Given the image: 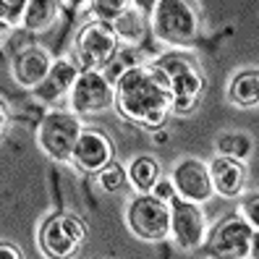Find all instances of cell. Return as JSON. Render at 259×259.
<instances>
[{"label": "cell", "instance_id": "cell-1", "mask_svg": "<svg viewBox=\"0 0 259 259\" xmlns=\"http://www.w3.org/2000/svg\"><path fill=\"white\" fill-rule=\"evenodd\" d=\"M170 105V81L152 60L128 68L115 84V113L149 134L165 128Z\"/></svg>", "mask_w": 259, "mask_h": 259}, {"label": "cell", "instance_id": "cell-2", "mask_svg": "<svg viewBox=\"0 0 259 259\" xmlns=\"http://www.w3.org/2000/svg\"><path fill=\"white\" fill-rule=\"evenodd\" d=\"M149 32L165 48L186 53L202 37V11L189 0H157L149 13Z\"/></svg>", "mask_w": 259, "mask_h": 259}, {"label": "cell", "instance_id": "cell-3", "mask_svg": "<svg viewBox=\"0 0 259 259\" xmlns=\"http://www.w3.org/2000/svg\"><path fill=\"white\" fill-rule=\"evenodd\" d=\"M170 81V92H173V105H170V115L176 118H191L202 105L207 79L204 71L199 66V60L189 53L173 50L167 55H160L152 60Z\"/></svg>", "mask_w": 259, "mask_h": 259}, {"label": "cell", "instance_id": "cell-4", "mask_svg": "<svg viewBox=\"0 0 259 259\" xmlns=\"http://www.w3.org/2000/svg\"><path fill=\"white\" fill-rule=\"evenodd\" d=\"M87 241V223L71 209H55L37 228V249L45 259H73Z\"/></svg>", "mask_w": 259, "mask_h": 259}, {"label": "cell", "instance_id": "cell-5", "mask_svg": "<svg viewBox=\"0 0 259 259\" xmlns=\"http://www.w3.org/2000/svg\"><path fill=\"white\" fill-rule=\"evenodd\" d=\"M81 131H84V120L79 115L71 113L68 108H58L42 115L34 136L45 157H50L55 162H71Z\"/></svg>", "mask_w": 259, "mask_h": 259}, {"label": "cell", "instance_id": "cell-6", "mask_svg": "<svg viewBox=\"0 0 259 259\" xmlns=\"http://www.w3.org/2000/svg\"><path fill=\"white\" fill-rule=\"evenodd\" d=\"M120 45L115 29L102 21H84L73 37V60L81 71H105L120 55Z\"/></svg>", "mask_w": 259, "mask_h": 259}, {"label": "cell", "instance_id": "cell-7", "mask_svg": "<svg viewBox=\"0 0 259 259\" xmlns=\"http://www.w3.org/2000/svg\"><path fill=\"white\" fill-rule=\"evenodd\" d=\"M123 220L128 233L144 243H162L170 238V204L152 194H134L126 202Z\"/></svg>", "mask_w": 259, "mask_h": 259}, {"label": "cell", "instance_id": "cell-8", "mask_svg": "<svg viewBox=\"0 0 259 259\" xmlns=\"http://www.w3.org/2000/svg\"><path fill=\"white\" fill-rule=\"evenodd\" d=\"M251 236H254V228L238 212L236 215H225L223 220H218L209 228L207 241L199 249V254L204 259H249Z\"/></svg>", "mask_w": 259, "mask_h": 259}, {"label": "cell", "instance_id": "cell-9", "mask_svg": "<svg viewBox=\"0 0 259 259\" xmlns=\"http://www.w3.org/2000/svg\"><path fill=\"white\" fill-rule=\"evenodd\" d=\"M66 108L76 113L81 120L100 115L105 110L115 108V87L105 79L102 71H81L68 95Z\"/></svg>", "mask_w": 259, "mask_h": 259}, {"label": "cell", "instance_id": "cell-10", "mask_svg": "<svg viewBox=\"0 0 259 259\" xmlns=\"http://www.w3.org/2000/svg\"><path fill=\"white\" fill-rule=\"evenodd\" d=\"M167 176H170L173 186H176L178 199H184V202L204 207L215 196L212 178H209V165L194 155H184L181 160H176V165L170 167Z\"/></svg>", "mask_w": 259, "mask_h": 259}, {"label": "cell", "instance_id": "cell-11", "mask_svg": "<svg viewBox=\"0 0 259 259\" xmlns=\"http://www.w3.org/2000/svg\"><path fill=\"white\" fill-rule=\"evenodd\" d=\"M209 223L204 207L176 199L170 204V241L181 251H199L207 241Z\"/></svg>", "mask_w": 259, "mask_h": 259}, {"label": "cell", "instance_id": "cell-12", "mask_svg": "<svg viewBox=\"0 0 259 259\" xmlns=\"http://www.w3.org/2000/svg\"><path fill=\"white\" fill-rule=\"evenodd\" d=\"M115 162V142L97 126H84L79 144L73 149L71 165L84 176H97L102 167Z\"/></svg>", "mask_w": 259, "mask_h": 259}, {"label": "cell", "instance_id": "cell-13", "mask_svg": "<svg viewBox=\"0 0 259 259\" xmlns=\"http://www.w3.org/2000/svg\"><path fill=\"white\" fill-rule=\"evenodd\" d=\"M55 58L50 55V50L45 45H29V48L19 50L16 55H11V79L16 81L21 89H34L48 79L53 71Z\"/></svg>", "mask_w": 259, "mask_h": 259}, {"label": "cell", "instance_id": "cell-14", "mask_svg": "<svg viewBox=\"0 0 259 259\" xmlns=\"http://www.w3.org/2000/svg\"><path fill=\"white\" fill-rule=\"evenodd\" d=\"M79 73H81V68L73 58H68V55L55 58L50 76L32 92L34 100L48 105L50 110H58L60 105H68V95H71L76 79H79Z\"/></svg>", "mask_w": 259, "mask_h": 259}, {"label": "cell", "instance_id": "cell-15", "mask_svg": "<svg viewBox=\"0 0 259 259\" xmlns=\"http://www.w3.org/2000/svg\"><path fill=\"white\" fill-rule=\"evenodd\" d=\"M207 165H209V178H212L215 196H223V199H241V196L246 194V186H249L246 162L215 155Z\"/></svg>", "mask_w": 259, "mask_h": 259}, {"label": "cell", "instance_id": "cell-16", "mask_svg": "<svg viewBox=\"0 0 259 259\" xmlns=\"http://www.w3.org/2000/svg\"><path fill=\"white\" fill-rule=\"evenodd\" d=\"M225 100L233 108H259V66H246L231 73L225 84Z\"/></svg>", "mask_w": 259, "mask_h": 259}, {"label": "cell", "instance_id": "cell-17", "mask_svg": "<svg viewBox=\"0 0 259 259\" xmlns=\"http://www.w3.org/2000/svg\"><path fill=\"white\" fill-rule=\"evenodd\" d=\"M126 170H128V186L136 194H149L152 189H155L157 181L165 176L162 162L155 155H136V157H131V162L126 165Z\"/></svg>", "mask_w": 259, "mask_h": 259}, {"label": "cell", "instance_id": "cell-18", "mask_svg": "<svg viewBox=\"0 0 259 259\" xmlns=\"http://www.w3.org/2000/svg\"><path fill=\"white\" fill-rule=\"evenodd\" d=\"M60 11H63V3H58V0H29L21 29L29 34L50 32L60 19Z\"/></svg>", "mask_w": 259, "mask_h": 259}, {"label": "cell", "instance_id": "cell-19", "mask_svg": "<svg viewBox=\"0 0 259 259\" xmlns=\"http://www.w3.org/2000/svg\"><path fill=\"white\" fill-rule=\"evenodd\" d=\"M113 29H115V34H118L123 48H134V45H139L144 39V34L149 32V19L139 8V3H128L123 16L113 24Z\"/></svg>", "mask_w": 259, "mask_h": 259}, {"label": "cell", "instance_id": "cell-20", "mask_svg": "<svg viewBox=\"0 0 259 259\" xmlns=\"http://www.w3.org/2000/svg\"><path fill=\"white\" fill-rule=\"evenodd\" d=\"M215 152L223 157H233V160L246 162L254 152V139L249 131H241V128L223 131L215 136Z\"/></svg>", "mask_w": 259, "mask_h": 259}, {"label": "cell", "instance_id": "cell-21", "mask_svg": "<svg viewBox=\"0 0 259 259\" xmlns=\"http://www.w3.org/2000/svg\"><path fill=\"white\" fill-rule=\"evenodd\" d=\"M97 181V189L102 194H120L123 189H131L128 186V170H126V165H120L118 160L110 162L108 167H102V170L95 176Z\"/></svg>", "mask_w": 259, "mask_h": 259}, {"label": "cell", "instance_id": "cell-22", "mask_svg": "<svg viewBox=\"0 0 259 259\" xmlns=\"http://www.w3.org/2000/svg\"><path fill=\"white\" fill-rule=\"evenodd\" d=\"M84 8H87V21H102L113 26L128 8V0H92Z\"/></svg>", "mask_w": 259, "mask_h": 259}, {"label": "cell", "instance_id": "cell-23", "mask_svg": "<svg viewBox=\"0 0 259 259\" xmlns=\"http://www.w3.org/2000/svg\"><path fill=\"white\" fill-rule=\"evenodd\" d=\"M26 0H6L3 6H0V24L3 29H19L24 26V16H26Z\"/></svg>", "mask_w": 259, "mask_h": 259}, {"label": "cell", "instance_id": "cell-24", "mask_svg": "<svg viewBox=\"0 0 259 259\" xmlns=\"http://www.w3.org/2000/svg\"><path fill=\"white\" fill-rule=\"evenodd\" d=\"M238 215L246 220L254 231H259V191H246L238 199Z\"/></svg>", "mask_w": 259, "mask_h": 259}, {"label": "cell", "instance_id": "cell-25", "mask_svg": "<svg viewBox=\"0 0 259 259\" xmlns=\"http://www.w3.org/2000/svg\"><path fill=\"white\" fill-rule=\"evenodd\" d=\"M155 199H160V202H165V204H173L176 199H178V194H176V186H173V181H170V176H162L157 184H155V189L149 191Z\"/></svg>", "mask_w": 259, "mask_h": 259}, {"label": "cell", "instance_id": "cell-26", "mask_svg": "<svg viewBox=\"0 0 259 259\" xmlns=\"http://www.w3.org/2000/svg\"><path fill=\"white\" fill-rule=\"evenodd\" d=\"M0 259H24L21 256V251L16 249V246H13V243H0Z\"/></svg>", "mask_w": 259, "mask_h": 259}, {"label": "cell", "instance_id": "cell-27", "mask_svg": "<svg viewBox=\"0 0 259 259\" xmlns=\"http://www.w3.org/2000/svg\"><path fill=\"white\" fill-rule=\"evenodd\" d=\"M249 259H259V231H254V236H251V249H249Z\"/></svg>", "mask_w": 259, "mask_h": 259}, {"label": "cell", "instance_id": "cell-28", "mask_svg": "<svg viewBox=\"0 0 259 259\" xmlns=\"http://www.w3.org/2000/svg\"><path fill=\"white\" fill-rule=\"evenodd\" d=\"M152 139H155V144H167V131L165 128L155 131V134H152Z\"/></svg>", "mask_w": 259, "mask_h": 259}]
</instances>
